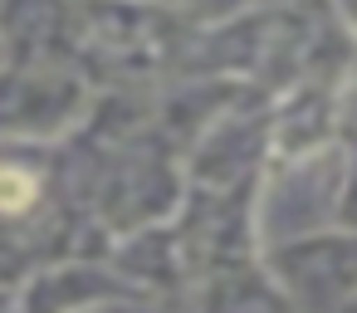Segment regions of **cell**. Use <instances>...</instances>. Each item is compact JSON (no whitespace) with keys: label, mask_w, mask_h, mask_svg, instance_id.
<instances>
[{"label":"cell","mask_w":357,"mask_h":313,"mask_svg":"<svg viewBox=\"0 0 357 313\" xmlns=\"http://www.w3.org/2000/svg\"><path fill=\"white\" fill-rule=\"evenodd\" d=\"M30 196H35V186L25 171H0V211H20Z\"/></svg>","instance_id":"6da1fadb"}]
</instances>
